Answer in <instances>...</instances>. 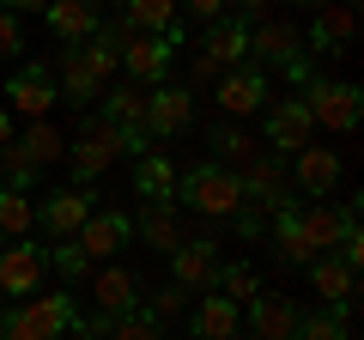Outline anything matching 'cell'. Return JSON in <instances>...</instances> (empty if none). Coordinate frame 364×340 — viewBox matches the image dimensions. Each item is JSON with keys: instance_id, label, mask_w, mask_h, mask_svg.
I'll list each match as a JSON object with an SVG mask.
<instances>
[{"instance_id": "e575fe53", "label": "cell", "mask_w": 364, "mask_h": 340, "mask_svg": "<svg viewBox=\"0 0 364 340\" xmlns=\"http://www.w3.org/2000/svg\"><path fill=\"white\" fill-rule=\"evenodd\" d=\"M182 304H188V292H182V286H164V292H146L140 310L152 316L158 328H164V322H176V316H182Z\"/></svg>"}, {"instance_id": "d4e9b609", "label": "cell", "mask_w": 364, "mask_h": 340, "mask_svg": "<svg viewBox=\"0 0 364 340\" xmlns=\"http://www.w3.org/2000/svg\"><path fill=\"white\" fill-rule=\"evenodd\" d=\"M122 25L140 31V37H164L170 25H182L176 0H122Z\"/></svg>"}, {"instance_id": "9c48e42d", "label": "cell", "mask_w": 364, "mask_h": 340, "mask_svg": "<svg viewBox=\"0 0 364 340\" xmlns=\"http://www.w3.org/2000/svg\"><path fill=\"white\" fill-rule=\"evenodd\" d=\"M213 280H219V249H213V237H182L170 249V286L213 292Z\"/></svg>"}, {"instance_id": "277c9868", "label": "cell", "mask_w": 364, "mask_h": 340, "mask_svg": "<svg viewBox=\"0 0 364 340\" xmlns=\"http://www.w3.org/2000/svg\"><path fill=\"white\" fill-rule=\"evenodd\" d=\"M67 158H73V188H85L122 158V134L109 128L104 116H79V134H73V146H67Z\"/></svg>"}, {"instance_id": "74e56055", "label": "cell", "mask_w": 364, "mask_h": 340, "mask_svg": "<svg viewBox=\"0 0 364 340\" xmlns=\"http://www.w3.org/2000/svg\"><path fill=\"white\" fill-rule=\"evenodd\" d=\"M18 49H25V25H18V13L0 6V61H13Z\"/></svg>"}, {"instance_id": "8d00e7d4", "label": "cell", "mask_w": 364, "mask_h": 340, "mask_svg": "<svg viewBox=\"0 0 364 340\" xmlns=\"http://www.w3.org/2000/svg\"><path fill=\"white\" fill-rule=\"evenodd\" d=\"M49 262L61 267V280H73V286H79V280L91 274V262H85V249H79L73 237H67V243H55V249H49Z\"/></svg>"}, {"instance_id": "ee69618b", "label": "cell", "mask_w": 364, "mask_h": 340, "mask_svg": "<svg viewBox=\"0 0 364 340\" xmlns=\"http://www.w3.org/2000/svg\"><path fill=\"white\" fill-rule=\"evenodd\" d=\"M298 6H310V13H322V6H328V0H298Z\"/></svg>"}, {"instance_id": "7bdbcfd3", "label": "cell", "mask_w": 364, "mask_h": 340, "mask_svg": "<svg viewBox=\"0 0 364 340\" xmlns=\"http://www.w3.org/2000/svg\"><path fill=\"white\" fill-rule=\"evenodd\" d=\"M49 0H13V13H43Z\"/></svg>"}, {"instance_id": "d6a6232c", "label": "cell", "mask_w": 364, "mask_h": 340, "mask_svg": "<svg viewBox=\"0 0 364 340\" xmlns=\"http://www.w3.org/2000/svg\"><path fill=\"white\" fill-rule=\"evenodd\" d=\"M213 292H225L231 304H249V298L261 292V280H255V267H243V262H231V267L219 262V280H213Z\"/></svg>"}, {"instance_id": "f546056e", "label": "cell", "mask_w": 364, "mask_h": 340, "mask_svg": "<svg viewBox=\"0 0 364 340\" xmlns=\"http://www.w3.org/2000/svg\"><path fill=\"white\" fill-rule=\"evenodd\" d=\"M310 286L322 292V304H340V298H358V274H346V267H340L334 255H316V262H310Z\"/></svg>"}, {"instance_id": "f1b7e54d", "label": "cell", "mask_w": 364, "mask_h": 340, "mask_svg": "<svg viewBox=\"0 0 364 340\" xmlns=\"http://www.w3.org/2000/svg\"><path fill=\"white\" fill-rule=\"evenodd\" d=\"M134 188H140L146 201H176V164H170L164 152H146L140 170H134Z\"/></svg>"}, {"instance_id": "d6986e66", "label": "cell", "mask_w": 364, "mask_h": 340, "mask_svg": "<svg viewBox=\"0 0 364 340\" xmlns=\"http://www.w3.org/2000/svg\"><path fill=\"white\" fill-rule=\"evenodd\" d=\"M243 316H249V334L255 340H291L298 334V304L291 298H273V292H255V298L243 304Z\"/></svg>"}, {"instance_id": "7c38bea8", "label": "cell", "mask_w": 364, "mask_h": 340, "mask_svg": "<svg viewBox=\"0 0 364 340\" xmlns=\"http://www.w3.org/2000/svg\"><path fill=\"white\" fill-rule=\"evenodd\" d=\"M304 55V31L286 25V18H261V25H249V61L267 73V67H291Z\"/></svg>"}, {"instance_id": "6da1fadb", "label": "cell", "mask_w": 364, "mask_h": 340, "mask_svg": "<svg viewBox=\"0 0 364 340\" xmlns=\"http://www.w3.org/2000/svg\"><path fill=\"white\" fill-rule=\"evenodd\" d=\"M122 37H128V25H97V37H85V43H73L67 49V61H61V92L55 97H67V104L85 116V104H97V97L109 92V79L122 73Z\"/></svg>"}, {"instance_id": "ffe728a7", "label": "cell", "mask_w": 364, "mask_h": 340, "mask_svg": "<svg viewBox=\"0 0 364 340\" xmlns=\"http://www.w3.org/2000/svg\"><path fill=\"white\" fill-rule=\"evenodd\" d=\"M43 25L55 31V37L73 49V43L97 37V25H104V13H97V0H49L43 6Z\"/></svg>"}, {"instance_id": "5bb4252c", "label": "cell", "mask_w": 364, "mask_h": 340, "mask_svg": "<svg viewBox=\"0 0 364 340\" xmlns=\"http://www.w3.org/2000/svg\"><path fill=\"white\" fill-rule=\"evenodd\" d=\"M91 213H97V195H85V188L67 183V188H55V195L37 207V225L55 237V243H67V237H79V225H85Z\"/></svg>"}, {"instance_id": "ab89813d", "label": "cell", "mask_w": 364, "mask_h": 340, "mask_svg": "<svg viewBox=\"0 0 364 340\" xmlns=\"http://www.w3.org/2000/svg\"><path fill=\"white\" fill-rule=\"evenodd\" d=\"M237 231H243V237H261V231H267V219H261L255 207H243V213H237Z\"/></svg>"}, {"instance_id": "8fae6325", "label": "cell", "mask_w": 364, "mask_h": 340, "mask_svg": "<svg viewBox=\"0 0 364 340\" xmlns=\"http://www.w3.org/2000/svg\"><path fill=\"white\" fill-rule=\"evenodd\" d=\"M195 122V92L188 85H152L146 92V134L152 140H176Z\"/></svg>"}, {"instance_id": "7a4b0ae2", "label": "cell", "mask_w": 364, "mask_h": 340, "mask_svg": "<svg viewBox=\"0 0 364 340\" xmlns=\"http://www.w3.org/2000/svg\"><path fill=\"white\" fill-rule=\"evenodd\" d=\"M73 322H79V304L67 292H37L0 316V340H61L73 334Z\"/></svg>"}, {"instance_id": "b9f144b4", "label": "cell", "mask_w": 364, "mask_h": 340, "mask_svg": "<svg viewBox=\"0 0 364 340\" xmlns=\"http://www.w3.org/2000/svg\"><path fill=\"white\" fill-rule=\"evenodd\" d=\"M18 140V122H13V110H0V146H13Z\"/></svg>"}, {"instance_id": "f6af8a7d", "label": "cell", "mask_w": 364, "mask_h": 340, "mask_svg": "<svg viewBox=\"0 0 364 340\" xmlns=\"http://www.w3.org/2000/svg\"><path fill=\"white\" fill-rule=\"evenodd\" d=\"M0 188H6V158H0Z\"/></svg>"}, {"instance_id": "e0dca14e", "label": "cell", "mask_w": 364, "mask_h": 340, "mask_svg": "<svg viewBox=\"0 0 364 340\" xmlns=\"http://www.w3.org/2000/svg\"><path fill=\"white\" fill-rule=\"evenodd\" d=\"M128 237H134V219H128V213H104V207H97L85 225H79L73 243L85 249V262L97 267V262H116V249L128 243Z\"/></svg>"}, {"instance_id": "3957f363", "label": "cell", "mask_w": 364, "mask_h": 340, "mask_svg": "<svg viewBox=\"0 0 364 340\" xmlns=\"http://www.w3.org/2000/svg\"><path fill=\"white\" fill-rule=\"evenodd\" d=\"M176 195L188 213H200V219H237L243 213V183H237V170L225 164H195V170H176Z\"/></svg>"}, {"instance_id": "2e32d148", "label": "cell", "mask_w": 364, "mask_h": 340, "mask_svg": "<svg viewBox=\"0 0 364 340\" xmlns=\"http://www.w3.org/2000/svg\"><path fill=\"white\" fill-rule=\"evenodd\" d=\"M170 61H176L170 37H140V31H128V37H122V67H128L134 85H164Z\"/></svg>"}, {"instance_id": "cb8c5ba5", "label": "cell", "mask_w": 364, "mask_h": 340, "mask_svg": "<svg viewBox=\"0 0 364 340\" xmlns=\"http://www.w3.org/2000/svg\"><path fill=\"white\" fill-rule=\"evenodd\" d=\"M291 158H298V164H291V176H298L304 195H316V201L334 195V183H340V158L328 152V146H316V140H310L304 152H291Z\"/></svg>"}, {"instance_id": "4316f807", "label": "cell", "mask_w": 364, "mask_h": 340, "mask_svg": "<svg viewBox=\"0 0 364 340\" xmlns=\"http://www.w3.org/2000/svg\"><path fill=\"white\" fill-rule=\"evenodd\" d=\"M134 231H140V243L164 249V255L182 243V219H176V207H170V201H152V207H146L140 219H134Z\"/></svg>"}, {"instance_id": "4fadbf2b", "label": "cell", "mask_w": 364, "mask_h": 340, "mask_svg": "<svg viewBox=\"0 0 364 340\" xmlns=\"http://www.w3.org/2000/svg\"><path fill=\"white\" fill-rule=\"evenodd\" d=\"M43 274H49V249H37V243H6L0 249V292L6 298H37Z\"/></svg>"}, {"instance_id": "ac0fdd59", "label": "cell", "mask_w": 364, "mask_h": 340, "mask_svg": "<svg viewBox=\"0 0 364 340\" xmlns=\"http://www.w3.org/2000/svg\"><path fill=\"white\" fill-rule=\"evenodd\" d=\"M195 55H200V61H213L219 73H231V67H249V25H243V18H231V13L213 18Z\"/></svg>"}, {"instance_id": "30bf717a", "label": "cell", "mask_w": 364, "mask_h": 340, "mask_svg": "<svg viewBox=\"0 0 364 340\" xmlns=\"http://www.w3.org/2000/svg\"><path fill=\"white\" fill-rule=\"evenodd\" d=\"M213 97H219L225 116H261V110H267V73H261L255 61L231 67V73L213 79Z\"/></svg>"}, {"instance_id": "83f0119b", "label": "cell", "mask_w": 364, "mask_h": 340, "mask_svg": "<svg viewBox=\"0 0 364 340\" xmlns=\"http://www.w3.org/2000/svg\"><path fill=\"white\" fill-rule=\"evenodd\" d=\"M273 255H279L286 267H310V262H316V255H310V243L298 237V201L273 213Z\"/></svg>"}, {"instance_id": "44dd1931", "label": "cell", "mask_w": 364, "mask_h": 340, "mask_svg": "<svg viewBox=\"0 0 364 340\" xmlns=\"http://www.w3.org/2000/svg\"><path fill=\"white\" fill-rule=\"evenodd\" d=\"M352 37H358V13H352V6H340V0H328L322 13H316V25L304 31V43H310L316 55H346Z\"/></svg>"}, {"instance_id": "4dcf8cb0", "label": "cell", "mask_w": 364, "mask_h": 340, "mask_svg": "<svg viewBox=\"0 0 364 340\" xmlns=\"http://www.w3.org/2000/svg\"><path fill=\"white\" fill-rule=\"evenodd\" d=\"M31 225H37V201L18 195V188H0V237H6V243H18Z\"/></svg>"}, {"instance_id": "5b68a950", "label": "cell", "mask_w": 364, "mask_h": 340, "mask_svg": "<svg viewBox=\"0 0 364 340\" xmlns=\"http://www.w3.org/2000/svg\"><path fill=\"white\" fill-rule=\"evenodd\" d=\"M304 104H310V122L316 128H328V134H352L364 122V97H358V85H346V79H310L304 85Z\"/></svg>"}, {"instance_id": "1f68e13d", "label": "cell", "mask_w": 364, "mask_h": 340, "mask_svg": "<svg viewBox=\"0 0 364 340\" xmlns=\"http://www.w3.org/2000/svg\"><path fill=\"white\" fill-rule=\"evenodd\" d=\"M249 158H255V140H249L237 122H225V128H213V164H225V170H243Z\"/></svg>"}, {"instance_id": "603a6c76", "label": "cell", "mask_w": 364, "mask_h": 340, "mask_svg": "<svg viewBox=\"0 0 364 340\" xmlns=\"http://www.w3.org/2000/svg\"><path fill=\"white\" fill-rule=\"evenodd\" d=\"M188 322H195V340H243V304H231L225 292H207Z\"/></svg>"}, {"instance_id": "52a82bcc", "label": "cell", "mask_w": 364, "mask_h": 340, "mask_svg": "<svg viewBox=\"0 0 364 340\" xmlns=\"http://www.w3.org/2000/svg\"><path fill=\"white\" fill-rule=\"evenodd\" d=\"M261 122H267L273 158L304 152V146L316 140V122H310V104H304V97H279V104H267V110H261Z\"/></svg>"}, {"instance_id": "60d3db41", "label": "cell", "mask_w": 364, "mask_h": 340, "mask_svg": "<svg viewBox=\"0 0 364 340\" xmlns=\"http://www.w3.org/2000/svg\"><path fill=\"white\" fill-rule=\"evenodd\" d=\"M286 79H291V85H310V79H316V73H310V61H304V55H298V61H291V67H286Z\"/></svg>"}, {"instance_id": "9a60e30c", "label": "cell", "mask_w": 364, "mask_h": 340, "mask_svg": "<svg viewBox=\"0 0 364 340\" xmlns=\"http://www.w3.org/2000/svg\"><path fill=\"white\" fill-rule=\"evenodd\" d=\"M140 298H146V280L134 267H122V262H104V274L91 280L97 316H128V310H140Z\"/></svg>"}, {"instance_id": "7402d4cb", "label": "cell", "mask_w": 364, "mask_h": 340, "mask_svg": "<svg viewBox=\"0 0 364 340\" xmlns=\"http://www.w3.org/2000/svg\"><path fill=\"white\" fill-rule=\"evenodd\" d=\"M340 231H346V213L328 207V201H298V237L310 243V255H334Z\"/></svg>"}, {"instance_id": "484cf974", "label": "cell", "mask_w": 364, "mask_h": 340, "mask_svg": "<svg viewBox=\"0 0 364 340\" xmlns=\"http://www.w3.org/2000/svg\"><path fill=\"white\" fill-rule=\"evenodd\" d=\"M13 152L25 158V164H55V158L67 152V140H61V128H55V122H25V134H18L13 140Z\"/></svg>"}, {"instance_id": "bcb514c9", "label": "cell", "mask_w": 364, "mask_h": 340, "mask_svg": "<svg viewBox=\"0 0 364 340\" xmlns=\"http://www.w3.org/2000/svg\"><path fill=\"white\" fill-rule=\"evenodd\" d=\"M346 340H358V334H346Z\"/></svg>"}, {"instance_id": "8992f818", "label": "cell", "mask_w": 364, "mask_h": 340, "mask_svg": "<svg viewBox=\"0 0 364 340\" xmlns=\"http://www.w3.org/2000/svg\"><path fill=\"white\" fill-rule=\"evenodd\" d=\"M237 183H243V207H255L261 219H273L279 207H291V195H286V164L273 152H255L243 170H237Z\"/></svg>"}, {"instance_id": "d590c367", "label": "cell", "mask_w": 364, "mask_h": 340, "mask_svg": "<svg viewBox=\"0 0 364 340\" xmlns=\"http://www.w3.org/2000/svg\"><path fill=\"white\" fill-rule=\"evenodd\" d=\"M109 340H164V328H158L146 310H128V316L109 322Z\"/></svg>"}, {"instance_id": "f35d334b", "label": "cell", "mask_w": 364, "mask_h": 340, "mask_svg": "<svg viewBox=\"0 0 364 340\" xmlns=\"http://www.w3.org/2000/svg\"><path fill=\"white\" fill-rule=\"evenodd\" d=\"M176 13H188V18H200V25H213V18L231 13V0H182Z\"/></svg>"}, {"instance_id": "ba28073f", "label": "cell", "mask_w": 364, "mask_h": 340, "mask_svg": "<svg viewBox=\"0 0 364 340\" xmlns=\"http://www.w3.org/2000/svg\"><path fill=\"white\" fill-rule=\"evenodd\" d=\"M6 110H13V122H18V116H25V122H49V110H55V79H49V67H43V61L18 67V73L6 79Z\"/></svg>"}, {"instance_id": "836d02e7", "label": "cell", "mask_w": 364, "mask_h": 340, "mask_svg": "<svg viewBox=\"0 0 364 340\" xmlns=\"http://www.w3.org/2000/svg\"><path fill=\"white\" fill-rule=\"evenodd\" d=\"M346 334H352V328L334 316V304H322V310H304V316H298V340H346Z\"/></svg>"}]
</instances>
